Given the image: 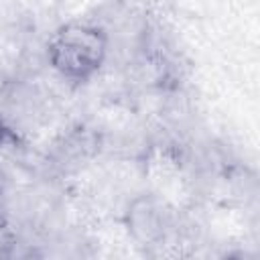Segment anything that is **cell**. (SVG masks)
<instances>
[{"mask_svg": "<svg viewBox=\"0 0 260 260\" xmlns=\"http://www.w3.org/2000/svg\"><path fill=\"white\" fill-rule=\"evenodd\" d=\"M106 51V41L98 28L83 24L63 26L49 45L51 63L67 77L83 79L91 75Z\"/></svg>", "mask_w": 260, "mask_h": 260, "instance_id": "cell-1", "label": "cell"}]
</instances>
